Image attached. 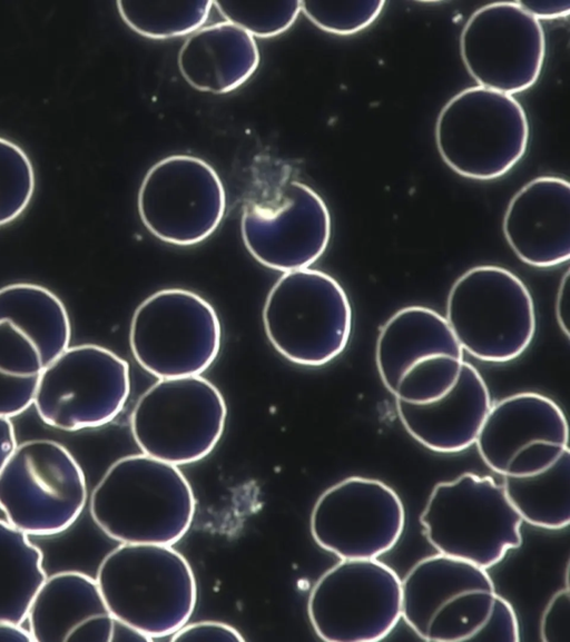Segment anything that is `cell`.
<instances>
[{
	"label": "cell",
	"mask_w": 570,
	"mask_h": 642,
	"mask_svg": "<svg viewBox=\"0 0 570 642\" xmlns=\"http://www.w3.org/2000/svg\"><path fill=\"white\" fill-rule=\"evenodd\" d=\"M42 368L35 344L12 323L0 320V416L11 418L29 408Z\"/></svg>",
	"instance_id": "484cf974"
},
{
	"label": "cell",
	"mask_w": 570,
	"mask_h": 642,
	"mask_svg": "<svg viewBox=\"0 0 570 642\" xmlns=\"http://www.w3.org/2000/svg\"><path fill=\"white\" fill-rule=\"evenodd\" d=\"M261 56L257 43L242 28L227 22L202 27L180 47L177 65L186 82L203 92H230L256 71Z\"/></svg>",
	"instance_id": "7402d4cb"
},
{
	"label": "cell",
	"mask_w": 570,
	"mask_h": 642,
	"mask_svg": "<svg viewBox=\"0 0 570 642\" xmlns=\"http://www.w3.org/2000/svg\"><path fill=\"white\" fill-rule=\"evenodd\" d=\"M195 508L181 471L144 453L115 461L89 497L92 521L119 543L175 544L189 530Z\"/></svg>",
	"instance_id": "6da1fadb"
},
{
	"label": "cell",
	"mask_w": 570,
	"mask_h": 642,
	"mask_svg": "<svg viewBox=\"0 0 570 642\" xmlns=\"http://www.w3.org/2000/svg\"><path fill=\"white\" fill-rule=\"evenodd\" d=\"M395 406L415 441L438 453H458L475 443L492 403L482 375L464 360L455 384L442 397L425 404L395 399Z\"/></svg>",
	"instance_id": "44dd1931"
},
{
	"label": "cell",
	"mask_w": 570,
	"mask_h": 642,
	"mask_svg": "<svg viewBox=\"0 0 570 642\" xmlns=\"http://www.w3.org/2000/svg\"><path fill=\"white\" fill-rule=\"evenodd\" d=\"M460 53L478 86L512 96L538 80L546 57V36L540 21L517 1L492 2L466 20Z\"/></svg>",
	"instance_id": "9a60e30c"
},
{
	"label": "cell",
	"mask_w": 570,
	"mask_h": 642,
	"mask_svg": "<svg viewBox=\"0 0 570 642\" xmlns=\"http://www.w3.org/2000/svg\"><path fill=\"white\" fill-rule=\"evenodd\" d=\"M530 136L521 103L481 86L465 88L442 107L435 144L442 160L462 177L497 179L525 154Z\"/></svg>",
	"instance_id": "5b68a950"
},
{
	"label": "cell",
	"mask_w": 570,
	"mask_h": 642,
	"mask_svg": "<svg viewBox=\"0 0 570 642\" xmlns=\"http://www.w3.org/2000/svg\"><path fill=\"white\" fill-rule=\"evenodd\" d=\"M111 641H151V639L137 629L115 619Z\"/></svg>",
	"instance_id": "8d00e7d4"
},
{
	"label": "cell",
	"mask_w": 570,
	"mask_h": 642,
	"mask_svg": "<svg viewBox=\"0 0 570 642\" xmlns=\"http://www.w3.org/2000/svg\"><path fill=\"white\" fill-rule=\"evenodd\" d=\"M220 391L200 375L159 378L137 399L131 435L146 455L186 465L209 455L225 428Z\"/></svg>",
	"instance_id": "ba28073f"
},
{
	"label": "cell",
	"mask_w": 570,
	"mask_h": 642,
	"mask_svg": "<svg viewBox=\"0 0 570 642\" xmlns=\"http://www.w3.org/2000/svg\"><path fill=\"white\" fill-rule=\"evenodd\" d=\"M35 186V171L27 154L14 142L0 137V226L23 213Z\"/></svg>",
	"instance_id": "f1b7e54d"
},
{
	"label": "cell",
	"mask_w": 570,
	"mask_h": 642,
	"mask_svg": "<svg viewBox=\"0 0 570 642\" xmlns=\"http://www.w3.org/2000/svg\"><path fill=\"white\" fill-rule=\"evenodd\" d=\"M569 589L559 590L547 604L541 618L540 634L544 642H569Z\"/></svg>",
	"instance_id": "1f68e13d"
},
{
	"label": "cell",
	"mask_w": 570,
	"mask_h": 642,
	"mask_svg": "<svg viewBox=\"0 0 570 642\" xmlns=\"http://www.w3.org/2000/svg\"><path fill=\"white\" fill-rule=\"evenodd\" d=\"M46 577L40 549L26 533L0 518V621L26 622Z\"/></svg>",
	"instance_id": "d4e9b609"
},
{
	"label": "cell",
	"mask_w": 570,
	"mask_h": 642,
	"mask_svg": "<svg viewBox=\"0 0 570 642\" xmlns=\"http://www.w3.org/2000/svg\"><path fill=\"white\" fill-rule=\"evenodd\" d=\"M401 580L386 564L341 560L323 573L307 600L309 622L327 642H376L401 619Z\"/></svg>",
	"instance_id": "4fadbf2b"
},
{
	"label": "cell",
	"mask_w": 570,
	"mask_h": 642,
	"mask_svg": "<svg viewBox=\"0 0 570 642\" xmlns=\"http://www.w3.org/2000/svg\"><path fill=\"white\" fill-rule=\"evenodd\" d=\"M17 445L14 427L11 419L0 416V471Z\"/></svg>",
	"instance_id": "e575fe53"
},
{
	"label": "cell",
	"mask_w": 570,
	"mask_h": 642,
	"mask_svg": "<svg viewBox=\"0 0 570 642\" xmlns=\"http://www.w3.org/2000/svg\"><path fill=\"white\" fill-rule=\"evenodd\" d=\"M463 349L444 316L425 306L395 312L382 326L375 364L385 388L397 401L425 404L455 384Z\"/></svg>",
	"instance_id": "30bf717a"
},
{
	"label": "cell",
	"mask_w": 570,
	"mask_h": 642,
	"mask_svg": "<svg viewBox=\"0 0 570 642\" xmlns=\"http://www.w3.org/2000/svg\"><path fill=\"white\" fill-rule=\"evenodd\" d=\"M519 640V623L515 612L511 604L498 594L487 621L473 641L518 642Z\"/></svg>",
	"instance_id": "4dcf8cb0"
},
{
	"label": "cell",
	"mask_w": 570,
	"mask_h": 642,
	"mask_svg": "<svg viewBox=\"0 0 570 642\" xmlns=\"http://www.w3.org/2000/svg\"><path fill=\"white\" fill-rule=\"evenodd\" d=\"M385 1H301V12L317 28L337 36L357 33L381 14Z\"/></svg>",
	"instance_id": "f546056e"
},
{
	"label": "cell",
	"mask_w": 570,
	"mask_h": 642,
	"mask_svg": "<svg viewBox=\"0 0 570 642\" xmlns=\"http://www.w3.org/2000/svg\"><path fill=\"white\" fill-rule=\"evenodd\" d=\"M0 641L31 642L32 638L21 624L0 621Z\"/></svg>",
	"instance_id": "d590c367"
},
{
	"label": "cell",
	"mask_w": 570,
	"mask_h": 642,
	"mask_svg": "<svg viewBox=\"0 0 570 642\" xmlns=\"http://www.w3.org/2000/svg\"><path fill=\"white\" fill-rule=\"evenodd\" d=\"M138 213L146 229L161 241L190 246L207 239L226 210V191L204 159L171 155L154 164L138 191Z\"/></svg>",
	"instance_id": "5bb4252c"
},
{
	"label": "cell",
	"mask_w": 570,
	"mask_h": 642,
	"mask_svg": "<svg viewBox=\"0 0 570 642\" xmlns=\"http://www.w3.org/2000/svg\"><path fill=\"white\" fill-rule=\"evenodd\" d=\"M420 522L440 554L485 570L522 543L523 521L503 486L490 476L463 473L453 481L438 483Z\"/></svg>",
	"instance_id": "3957f363"
},
{
	"label": "cell",
	"mask_w": 570,
	"mask_h": 642,
	"mask_svg": "<svg viewBox=\"0 0 570 642\" xmlns=\"http://www.w3.org/2000/svg\"><path fill=\"white\" fill-rule=\"evenodd\" d=\"M122 21L149 39L189 36L206 22L213 1H117Z\"/></svg>",
	"instance_id": "4316f807"
},
{
	"label": "cell",
	"mask_w": 570,
	"mask_h": 642,
	"mask_svg": "<svg viewBox=\"0 0 570 642\" xmlns=\"http://www.w3.org/2000/svg\"><path fill=\"white\" fill-rule=\"evenodd\" d=\"M518 4L537 20H552L568 17L570 1H517Z\"/></svg>",
	"instance_id": "836d02e7"
},
{
	"label": "cell",
	"mask_w": 570,
	"mask_h": 642,
	"mask_svg": "<svg viewBox=\"0 0 570 642\" xmlns=\"http://www.w3.org/2000/svg\"><path fill=\"white\" fill-rule=\"evenodd\" d=\"M222 343L218 315L209 302L183 288H166L136 308L129 327L135 360L158 378L200 375Z\"/></svg>",
	"instance_id": "9c48e42d"
},
{
	"label": "cell",
	"mask_w": 570,
	"mask_h": 642,
	"mask_svg": "<svg viewBox=\"0 0 570 642\" xmlns=\"http://www.w3.org/2000/svg\"><path fill=\"white\" fill-rule=\"evenodd\" d=\"M404 523L403 503L392 487L352 476L320 495L309 529L316 544L341 560H371L397 543Z\"/></svg>",
	"instance_id": "2e32d148"
},
{
	"label": "cell",
	"mask_w": 570,
	"mask_h": 642,
	"mask_svg": "<svg viewBox=\"0 0 570 642\" xmlns=\"http://www.w3.org/2000/svg\"><path fill=\"white\" fill-rule=\"evenodd\" d=\"M26 621L36 642H110L115 619L96 579L60 571L40 585Z\"/></svg>",
	"instance_id": "ffe728a7"
},
{
	"label": "cell",
	"mask_w": 570,
	"mask_h": 642,
	"mask_svg": "<svg viewBox=\"0 0 570 642\" xmlns=\"http://www.w3.org/2000/svg\"><path fill=\"white\" fill-rule=\"evenodd\" d=\"M502 477L504 493L522 521L547 530H561L569 525V448L539 472Z\"/></svg>",
	"instance_id": "cb8c5ba5"
},
{
	"label": "cell",
	"mask_w": 570,
	"mask_h": 642,
	"mask_svg": "<svg viewBox=\"0 0 570 642\" xmlns=\"http://www.w3.org/2000/svg\"><path fill=\"white\" fill-rule=\"evenodd\" d=\"M171 641H245L234 626L219 621L186 623L171 634Z\"/></svg>",
	"instance_id": "d6a6232c"
},
{
	"label": "cell",
	"mask_w": 570,
	"mask_h": 642,
	"mask_svg": "<svg viewBox=\"0 0 570 642\" xmlns=\"http://www.w3.org/2000/svg\"><path fill=\"white\" fill-rule=\"evenodd\" d=\"M444 317L463 352L487 363L520 357L537 327L528 287L495 265L474 266L453 283Z\"/></svg>",
	"instance_id": "277c9868"
},
{
	"label": "cell",
	"mask_w": 570,
	"mask_h": 642,
	"mask_svg": "<svg viewBox=\"0 0 570 642\" xmlns=\"http://www.w3.org/2000/svg\"><path fill=\"white\" fill-rule=\"evenodd\" d=\"M0 320H9L37 347L42 366L70 343L68 312L57 295L36 284L16 283L0 288Z\"/></svg>",
	"instance_id": "603a6c76"
},
{
	"label": "cell",
	"mask_w": 570,
	"mask_h": 642,
	"mask_svg": "<svg viewBox=\"0 0 570 642\" xmlns=\"http://www.w3.org/2000/svg\"><path fill=\"white\" fill-rule=\"evenodd\" d=\"M87 498L80 464L52 439L17 445L0 471V510L28 536L62 533L80 516Z\"/></svg>",
	"instance_id": "52a82bcc"
},
{
	"label": "cell",
	"mask_w": 570,
	"mask_h": 642,
	"mask_svg": "<svg viewBox=\"0 0 570 642\" xmlns=\"http://www.w3.org/2000/svg\"><path fill=\"white\" fill-rule=\"evenodd\" d=\"M129 393L128 363L104 346L81 344L42 368L32 404L45 424L76 432L115 419Z\"/></svg>",
	"instance_id": "7c38bea8"
},
{
	"label": "cell",
	"mask_w": 570,
	"mask_h": 642,
	"mask_svg": "<svg viewBox=\"0 0 570 642\" xmlns=\"http://www.w3.org/2000/svg\"><path fill=\"white\" fill-rule=\"evenodd\" d=\"M502 230L517 257L535 268L570 258V184L540 176L522 186L505 209Z\"/></svg>",
	"instance_id": "d6986e66"
},
{
	"label": "cell",
	"mask_w": 570,
	"mask_h": 642,
	"mask_svg": "<svg viewBox=\"0 0 570 642\" xmlns=\"http://www.w3.org/2000/svg\"><path fill=\"white\" fill-rule=\"evenodd\" d=\"M561 407L534 392L510 395L491 406L475 443L483 462L501 476H523L552 464L567 448Z\"/></svg>",
	"instance_id": "ac0fdd59"
},
{
	"label": "cell",
	"mask_w": 570,
	"mask_h": 642,
	"mask_svg": "<svg viewBox=\"0 0 570 642\" xmlns=\"http://www.w3.org/2000/svg\"><path fill=\"white\" fill-rule=\"evenodd\" d=\"M353 314L342 285L311 268L284 273L272 286L263 308L265 334L289 362L323 366L346 348Z\"/></svg>",
	"instance_id": "8992f818"
},
{
	"label": "cell",
	"mask_w": 570,
	"mask_h": 642,
	"mask_svg": "<svg viewBox=\"0 0 570 642\" xmlns=\"http://www.w3.org/2000/svg\"><path fill=\"white\" fill-rule=\"evenodd\" d=\"M213 6L225 21L257 38L285 32L301 12V1H213Z\"/></svg>",
	"instance_id": "83f0119b"
},
{
	"label": "cell",
	"mask_w": 570,
	"mask_h": 642,
	"mask_svg": "<svg viewBox=\"0 0 570 642\" xmlns=\"http://www.w3.org/2000/svg\"><path fill=\"white\" fill-rule=\"evenodd\" d=\"M567 288H568V273L564 275L563 280L560 285L557 304H556V314L558 322L560 324L561 330L568 336V328H567Z\"/></svg>",
	"instance_id": "74e56055"
},
{
	"label": "cell",
	"mask_w": 570,
	"mask_h": 642,
	"mask_svg": "<svg viewBox=\"0 0 570 642\" xmlns=\"http://www.w3.org/2000/svg\"><path fill=\"white\" fill-rule=\"evenodd\" d=\"M240 233L246 249L262 265L283 273L304 269L328 246L331 214L313 188L292 180L272 200L244 208Z\"/></svg>",
	"instance_id": "e0dca14e"
},
{
	"label": "cell",
	"mask_w": 570,
	"mask_h": 642,
	"mask_svg": "<svg viewBox=\"0 0 570 642\" xmlns=\"http://www.w3.org/2000/svg\"><path fill=\"white\" fill-rule=\"evenodd\" d=\"M96 582L110 614L151 640L186 624L197 602L193 569L171 545L120 543L101 560Z\"/></svg>",
	"instance_id": "7a4b0ae2"
},
{
	"label": "cell",
	"mask_w": 570,
	"mask_h": 642,
	"mask_svg": "<svg viewBox=\"0 0 570 642\" xmlns=\"http://www.w3.org/2000/svg\"><path fill=\"white\" fill-rule=\"evenodd\" d=\"M401 592V618L431 642L473 641L498 595L485 569L440 553L415 563Z\"/></svg>",
	"instance_id": "8fae6325"
}]
</instances>
